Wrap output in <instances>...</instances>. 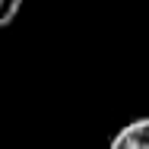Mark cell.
<instances>
[{
	"mask_svg": "<svg viewBox=\"0 0 149 149\" xmlns=\"http://www.w3.org/2000/svg\"><path fill=\"white\" fill-rule=\"evenodd\" d=\"M108 149H149V118H136L120 127Z\"/></svg>",
	"mask_w": 149,
	"mask_h": 149,
	"instance_id": "1",
	"label": "cell"
},
{
	"mask_svg": "<svg viewBox=\"0 0 149 149\" xmlns=\"http://www.w3.org/2000/svg\"><path fill=\"white\" fill-rule=\"evenodd\" d=\"M22 10V0H0V29H6Z\"/></svg>",
	"mask_w": 149,
	"mask_h": 149,
	"instance_id": "2",
	"label": "cell"
}]
</instances>
